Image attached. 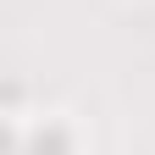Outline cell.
Wrapping results in <instances>:
<instances>
[{"mask_svg":"<svg viewBox=\"0 0 155 155\" xmlns=\"http://www.w3.org/2000/svg\"><path fill=\"white\" fill-rule=\"evenodd\" d=\"M22 155H72V133H67L61 122H45V127L28 139V150H22Z\"/></svg>","mask_w":155,"mask_h":155,"instance_id":"obj_1","label":"cell"}]
</instances>
